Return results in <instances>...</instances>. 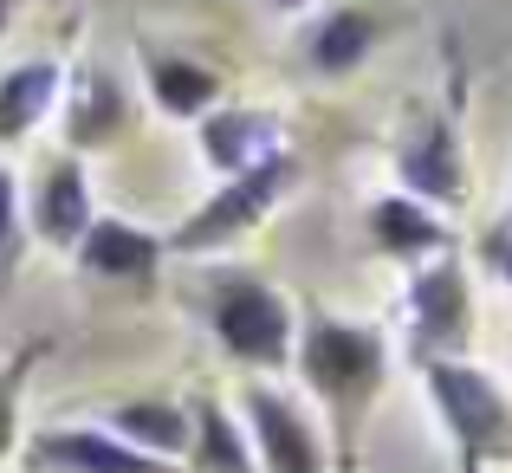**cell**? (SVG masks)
<instances>
[{
    "instance_id": "cell-1",
    "label": "cell",
    "mask_w": 512,
    "mask_h": 473,
    "mask_svg": "<svg viewBox=\"0 0 512 473\" xmlns=\"http://www.w3.org/2000/svg\"><path fill=\"white\" fill-rule=\"evenodd\" d=\"M299 376L331 415V461L338 473H357L363 461V422H370L376 396H383V376H389V344L376 324L357 318H331L312 312L299 324Z\"/></svg>"
},
{
    "instance_id": "cell-2",
    "label": "cell",
    "mask_w": 512,
    "mask_h": 473,
    "mask_svg": "<svg viewBox=\"0 0 512 473\" xmlns=\"http://www.w3.org/2000/svg\"><path fill=\"white\" fill-rule=\"evenodd\" d=\"M201 318L240 370H286L299 350V318H292L286 292L247 266H214L201 279Z\"/></svg>"
},
{
    "instance_id": "cell-3",
    "label": "cell",
    "mask_w": 512,
    "mask_h": 473,
    "mask_svg": "<svg viewBox=\"0 0 512 473\" xmlns=\"http://www.w3.org/2000/svg\"><path fill=\"white\" fill-rule=\"evenodd\" d=\"M415 376L435 402L441 435H448L461 473H493L512 461V396L474 357H428L415 363Z\"/></svg>"
},
{
    "instance_id": "cell-4",
    "label": "cell",
    "mask_w": 512,
    "mask_h": 473,
    "mask_svg": "<svg viewBox=\"0 0 512 473\" xmlns=\"http://www.w3.org/2000/svg\"><path fill=\"white\" fill-rule=\"evenodd\" d=\"M299 156L279 150L266 162H253V169L240 175H221V188H214L201 208H188L182 221L169 227V253H182V260H208V253H227L234 240H247L253 227L273 221V208L299 188Z\"/></svg>"
},
{
    "instance_id": "cell-5",
    "label": "cell",
    "mask_w": 512,
    "mask_h": 473,
    "mask_svg": "<svg viewBox=\"0 0 512 473\" xmlns=\"http://www.w3.org/2000/svg\"><path fill=\"white\" fill-rule=\"evenodd\" d=\"M402 324H409V363L467 357V344H474V273H467L461 247L409 266V286H402Z\"/></svg>"
},
{
    "instance_id": "cell-6",
    "label": "cell",
    "mask_w": 512,
    "mask_h": 473,
    "mask_svg": "<svg viewBox=\"0 0 512 473\" xmlns=\"http://www.w3.org/2000/svg\"><path fill=\"white\" fill-rule=\"evenodd\" d=\"M26 473H188L182 461L143 454L137 441H124L104 422H65V428H39L20 448Z\"/></svg>"
},
{
    "instance_id": "cell-7",
    "label": "cell",
    "mask_w": 512,
    "mask_h": 473,
    "mask_svg": "<svg viewBox=\"0 0 512 473\" xmlns=\"http://www.w3.org/2000/svg\"><path fill=\"white\" fill-rule=\"evenodd\" d=\"M396 182L435 208L467 201V137H461V104H435L409 137L396 143Z\"/></svg>"
},
{
    "instance_id": "cell-8",
    "label": "cell",
    "mask_w": 512,
    "mask_h": 473,
    "mask_svg": "<svg viewBox=\"0 0 512 473\" xmlns=\"http://www.w3.org/2000/svg\"><path fill=\"white\" fill-rule=\"evenodd\" d=\"M169 260V234H150V227L124 221V214H98L85 227V240L72 247V266L98 286H130V292H150L163 279Z\"/></svg>"
},
{
    "instance_id": "cell-9",
    "label": "cell",
    "mask_w": 512,
    "mask_h": 473,
    "mask_svg": "<svg viewBox=\"0 0 512 473\" xmlns=\"http://www.w3.org/2000/svg\"><path fill=\"white\" fill-rule=\"evenodd\" d=\"M247 435L260 454V473H325V435L312 428V415L292 396H279L273 383H247Z\"/></svg>"
},
{
    "instance_id": "cell-10",
    "label": "cell",
    "mask_w": 512,
    "mask_h": 473,
    "mask_svg": "<svg viewBox=\"0 0 512 473\" xmlns=\"http://www.w3.org/2000/svg\"><path fill=\"white\" fill-rule=\"evenodd\" d=\"M91 221H98V201H91V175H85V162H78V150L46 156V169L33 175V195H26V227H33V240L72 253Z\"/></svg>"
},
{
    "instance_id": "cell-11",
    "label": "cell",
    "mask_w": 512,
    "mask_h": 473,
    "mask_svg": "<svg viewBox=\"0 0 512 473\" xmlns=\"http://www.w3.org/2000/svg\"><path fill=\"white\" fill-rule=\"evenodd\" d=\"M195 150L214 175H240V169H253V162L292 150V143H286L279 111H260V104H214L195 124Z\"/></svg>"
},
{
    "instance_id": "cell-12",
    "label": "cell",
    "mask_w": 512,
    "mask_h": 473,
    "mask_svg": "<svg viewBox=\"0 0 512 473\" xmlns=\"http://www.w3.org/2000/svg\"><path fill=\"white\" fill-rule=\"evenodd\" d=\"M370 247L383 253V260H396V266H422V260H435V253H448V247H461L454 240V227L441 221V208L435 201H422V195H409V188H396V195H376L370 201Z\"/></svg>"
},
{
    "instance_id": "cell-13",
    "label": "cell",
    "mask_w": 512,
    "mask_h": 473,
    "mask_svg": "<svg viewBox=\"0 0 512 473\" xmlns=\"http://www.w3.org/2000/svg\"><path fill=\"white\" fill-rule=\"evenodd\" d=\"M65 150H111L130 130V98L104 65H85L78 78H65Z\"/></svg>"
},
{
    "instance_id": "cell-14",
    "label": "cell",
    "mask_w": 512,
    "mask_h": 473,
    "mask_svg": "<svg viewBox=\"0 0 512 473\" xmlns=\"http://www.w3.org/2000/svg\"><path fill=\"white\" fill-rule=\"evenodd\" d=\"M143 85H150V104L169 124H201L227 91L214 65L188 59V52H163V46H143Z\"/></svg>"
},
{
    "instance_id": "cell-15",
    "label": "cell",
    "mask_w": 512,
    "mask_h": 473,
    "mask_svg": "<svg viewBox=\"0 0 512 473\" xmlns=\"http://www.w3.org/2000/svg\"><path fill=\"white\" fill-rule=\"evenodd\" d=\"M376 46H383V20L370 7H331L305 26V65L318 78H350L357 65H370Z\"/></svg>"
},
{
    "instance_id": "cell-16",
    "label": "cell",
    "mask_w": 512,
    "mask_h": 473,
    "mask_svg": "<svg viewBox=\"0 0 512 473\" xmlns=\"http://www.w3.org/2000/svg\"><path fill=\"white\" fill-rule=\"evenodd\" d=\"M65 98V65L59 59H26L0 72V150L20 137H33Z\"/></svg>"
},
{
    "instance_id": "cell-17",
    "label": "cell",
    "mask_w": 512,
    "mask_h": 473,
    "mask_svg": "<svg viewBox=\"0 0 512 473\" xmlns=\"http://www.w3.org/2000/svg\"><path fill=\"white\" fill-rule=\"evenodd\" d=\"M195 435H188L182 467L188 473H260V454H253V435L234 422L221 396H195Z\"/></svg>"
},
{
    "instance_id": "cell-18",
    "label": "cell",
    "mask_w": 512,
    "mask_h": 473,
    "mask_svg": "<svg viewBox=\"0 0 512 473\" xmlns=\"http://www.w3.org/2000/svg\"><path fill=\"white\" fill-rule=\"evenodd\" d=\"M104 428H117L124 441H137L143 454H163V461H182L188 454V435H195V415L169 396H130L104 415Z\"/></svg>"
},
{
    "instance_id": "cell-19",
    "label": "cell",
    "mask_w": 512,
    "mask_h": 473,
    "mask_svg": "<svg viewBox=\"0 0 512 473\" xmlns=\"http://www.w3.org/2000/svg\"><path fill=\"white\" fill-rule=\"evenodd\" d=\"M46 337H33V344H20L7 363H0V467L13 461V454L26 448V428H20V409H26V376L39 370V357H46Z\"/></svg>"
},
{
    "instance_id": "cell-20",
    "label": "cell",
    "mask_w": 512,
    "mask_h": 473,
    "mask_svg": "<svg viewBox=\"0 0 512 473\" xmlns=\"http://www.w3.org/2000/svg\"><path fill=\"white\" fill-rule=\"evenodd\" d=\"M26 240H33V227H26V195H20V182H13V169H0V292L20 273Z\"/></svg>"
},
{
    "instance_id": "cell-21",
    "label": "cell",
    "mask_w": 512,
    "mask_h": 473,
    "mask_svg": "<svg viewBox=\"0 0 512 473\" xmlns=\"http://www.w3.org/2000/svg\"><path fill=\"white\" fill-rule=\"evenodd\" d=\"M480 260H487V273L500 279V286H512V221H500L487 240H480Z\"/></svg>"
},
{
    "instance_id": "cell-22",
    "label": "cell",
    "mask_w": 512,
    "mask_h": 473,
    "mask_svg": "<svg viewBox=\"0 0 512 473\" xmlns=\"http://www.w3.org/2000/svg\"><path fill=\"white\" fill-rule=\"evenodd\" d=\"M273 13H305V7H318V0H266Z\"/></svg>"
},
{
    "instance_id": "cell-23",
    "label": "cell",
    "mask_w": 512,
    "mask_h": 473,
    "mask_svg": "<svg viewBox=\"0 0 512 473\" xmlns=\"http://www.w3.org/2000/svg\"><path fill=\"white\" fill-rule=\"evenodd\" d=\"M13 13H20V0H0V39H7V26H13Z\"/></svg>"
},
{
    "instance_id": "cell-24",
    "label": "cell",
    "mask_w": 512,
    "mask_h": 473,
    "mask_svg": "<svg viewBox=\"0 0 512 473\" xmlns=\"http://www.w3.org/2000/svg\"><path fill=\"white\" fill-rule=\"evenodd\" d=\"M500 221H512V208H506V214H500Z\"/></svg>"
}]
</instances>
